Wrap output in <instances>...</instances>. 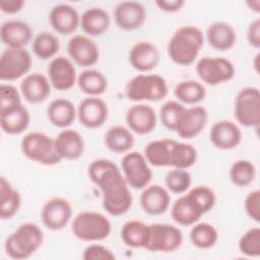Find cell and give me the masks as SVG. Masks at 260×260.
<instances>
[{
	"instance_id": "1",
	"label": "cell",
	"mask_w": 260,
	"mask_h": 260,
	"mask_svg": "<svg viewBox=\"0 0 260 260\" xmlns=\"http://www.w3.org/2000/svg\"><path fill=\"white\" fill-rule=\"evenodd\" d=\"M87 174L90 181L101 190L103 207L108 214L121 216L129 211L133 203L132 193L121 170L113 160H92Z\"/></svg>"
},
{
	"instance_id": "2",
	"label": "cell",
	"mask_w": 260,
	"mask_h": 260,
	"mask_svg": "<svg viewBox=\"0 0 260 260\" xmlns=\"http://www.w3.org/2000/svg\"><path fill=\"white\" fill-rule=\"evenodd\" d=\"M215 202V192L208 186L198 185L174 201L171 206V216L178 224L190 226L210 211Z\"/></svg>"
},
{
	"instance_id": "3",
	"label": "cell",
	"mask_w": 260,
	"mask_h": 260,
	"mask_svg": "<svg viewBox=\"0 0 260 260\" xmlns=\"http://www.w3.org/2000/svg\"><path fill=\"white\" fill-rule=\"evenodd\" d=\"M204 44L202 30L195 25H183L172 35L168 42L169 58L177 65L189 66L195 62Z\"/></svg>"
},
{
	"instance_id": "4",
	"label": "cell",
	"mask_w": 260,
	"mask_h": 260,
	"mask_svg": "<svg viewBox=\"0 0 260 260\" xmlns=\"http://www.w3.org/2000/svg\"><path fill=\"white\" fill-rule=\"evenodd\" d=\"M44 233L35 222H24L5 240L4 250L8 257L23 260L34 255L43 245Z\"/></svg>"
},
{
	"instance_id": "5",
	"label": "cell",
	"mask_w": 260,
	"mask_h": 260,
	"mask_svg": "<svg viewBox=\"0 0 260 260\" xmlns=\"http://www.w3.org/2000/svg\"><path fill=\"white\" fill-rule=\"evenodd\" d=\"M169 93L166 79L154 73H140L131 78L126 85V95L130 101L159 102Z\"/></svg>"
},
{
	"instance_id": "6",
	"label": "cell",
	"mask_w": 260,
	"mask_h": 260,
	"mask_svg": "<svg viewBox=\"0 0 260 260\" xmlns=\"http://www.w3.org/2000/svg\"><path fill=\"white\" fill-rule=\"evenodd\" d=\"M73 236L83 242H99L107 239L112 232L109 218L94 210H83L72 220Z\"/></svg>"
},
{
	"instance_id": "7",
	"label": "cell",
	"mask_w": 260,
	"mask_h": 260,
	"mask_svg": "<svg viewBox=\"0 0 260 260\" xmlns=\"http://www.w3.org/2000/svg\"><path fill=\"white\" fill-rule=\"evenodd\" d=\"M22 154L29 160L43 166H55L62 159L57 153L55 139L40 131H32L20 141Z\"/></svg>"
},
{
	"instance_id": "8",
	"label": "cell",
	"mask_w": 260,
	"mask_h": 260,
	"mask_svg": "<svg viewBox=\"0 0 260 260\" xmlns=\"http://www.w3.org/2000/svg\"><path fill=\"white\" fill-rule=\"evenodd\" d=\"M234 117L247 128H258L260 124V91L255 86L241 88L234 101Z\"/></svg>"
},
{
	"instance_id": "9",
	"label": "cell",
	"mask_w": 260,
	"mask_h": 260,
	"mask_svg": "<svg viewBox=\"0 0 260 260\" xmlns=\"http://www.w3.org/2000/svg\"><path fill=\"white\" fill-rule=\"evenodd\" d=\"M195 68L200 80L211 86L228 82L236 74L234 64L223 57H202L197 61Z\"/></svg>"
},
{
	"instance_id": "10",
	"label": "cell",
	"mask_w": 260,
	"mask_h": 260,
	"mask_svg": "<svg viewBox=\"0 0 260 260\" xmlns=\"http://www.w3.org/2000/svg\"><path fill=\"white\" fill-rule=\"evenodd\" d=\"M121 172L130 188L142 190L149 185L152 171L144 154L138 151H129L121 159Z\"/></svg>"
},
{
	"instance_id": "11",
	"label": "cell",
	"mask_w": 260,
	"mask_h": 260,
	"mask_svg": "<svg viewBox=\"0 0 260 260\" xmlns=\"http://www.w3.org/2000/svg\"><path fill=\"white\" fill-rule=\"evenodd\" d=\"M182 231L170 223L149 224V238L145 250L149 252L170 253L181 248L183 244Z\"/></svg>"
},
{
	"instance_id": "12",
	"label": "cell",
	"mask_w": 260,
	"mask_h": 260,
	"mask_svg": "<svg viewBox=\"0 0 260 260\" xmlns=\"http://www.w3.org/2000/svg\"><path fill=\"white\" fill-rule=\"evenodd\" d=\"M30 53L24 49L7 48L0 57V79L12 81L27 75L31 68Z\"/></svg>"
},
{
	"instance_id": "13",
	"label": "cell",
	"mask_w": 260,
	"mask_h": 260,
	"mask_svg": "<svg viewBox=\"0 0 260 260\" xmlns=\"http://www.w3.org/2000/svg\"><path fill=\"white\" fill-rule=\"evenodd\" d=\"M72 216V205L64 197L56 196L47 200L41 210L43 224L50 231H60L70 221Z\"/></svg>"
},
{
	"instance_id": "14",
	"label": "cell",
	"mask_w": 260,
	"mask_h": 260,
	"mask_svg": "<svg viewBox=\"0 0 260 260\" xmlns=\"http://www.w3.org/2000/svg\"><path fill=\"white\" fill-rule=\"evenodd\" d=\"M48 78L57 90H68L77 82V73L73 61L65 56H57L51 60L47 68Z\"/></svg>"
},
{
	"instance_id": "15",
	"label": "cell",
	"mask_w": 260,
	"mask_h": 260,
	"mask_svg": "<svg viewBox=\"0 0 260 260\" xmlns=\"http://www.w3.org/2000/svg\"><path fill=\"white\" fill-rule=\"evenodd\" d=\"M67 52L73 63L84 68L94 65L100 58L99 46L84 35L73 36L68 41Z\"/></svg>"
},
{
	"instance_id": "16",
	"label": "cell",
	"mask_w": 260,
	"mask_h": 260,
	"mask_svg": "<svg viewBox=\"0 0 260 260\" xmlns=\"http://www.w3.org/2000/svg\"><path fill=\"white\" fill-rule=\"evenodd\" d=\"M108 116V105L99 96L84 98L77 107V119L82 126L88 129L103 126Z\"/></svg>"
},
{
	"instance_id": "17",
	"label": "cell",
	"mask_w": 260,
	"mask_h": 260,
	"mask_svg": "<svg viewBox=\"0 0 260 260\" xmlns=\"http://www.w3.org/2000/svg\"><path fill=\"white\" fill-rule=\"evenodd\" d=\"M113 15L119 28L132 31L143 25L146 19V9L138 1H122L116 5Z\"/></svg>"
},
{
	"instance_id": "18",
	"label": "cell",
	"mask_w": 260,
	"mask_h": 260,
	"mask_svg": "<svg viewBox=\"0 0 260 260\" xmlns=\"http://www.w3.org/2000/svg\"><path fill=\"white\" fill-rule=\"evenodd\" d=\"M208 121V112L202 106L185 108L176 127V133L183 139L196 137L205 128Z\"/></svg>"
},
{
	"instance_id": "19",
	"label": "cell",
	"mask_w": 260,
	"mask_h": 260,
	"mask_svg": "<svg viewBox=\"0 0 260 260\" xmlns=\"http://www.w3.org/2000/svg\"><path fill=\"white\" fill-rule=\"evenodd\" d=\"M125 120L127 127L133 133L146 135L151 133L156 127L157 115L151 106L138 103L127 110Z\"/></svg>"
},
{
	"instance_id": "20",
	"label": "cell",
	"mask_w": 260,
	"mask_h": 260,
	"mask_svg": "<svg viewBox=\"0 0 260 260\" xmlns=\"http://www.w3.org/2000/svg\"><path fill=\"white\" fill-rule=\"evenodd\" d=\"M159 50L153 43L139 41L131 47L128 60L135 70L147 73L156 68L159 62Z\"/></svg>"
},
{
	"instance_id": "21",
	"label": "cell",
	"mask_w": 260,
	"mask_h": 260,
	"mask_svg": "<svg viewBox=\"0 0 260 260\" xmlns=\"http://www.w3.org/2000/svg\"><path fill=\"white\" fill-rule=\"evenodd\" d=\"M209 140L218 149L231 150L238 147L241 143L242 131L231 120H218L209 131Z\"/></svg>"
},
{
	"instance_id": "22",
	"label": "cell",
	"mask_w": 260,
	"mask_h": 260,
	"mask_svg": "<svg viewBox=\"0 0 260 260\" xmlns=\"http://www.w3.org/2000/svg\"><path fill=\"white\" fill-rule=\"evenodd\" d=\"M142 210L149 215H160L171 205L170 191L160 185H148L142 189L139 197Z\"/></svg>"
},
{
	"instance_id": "23",
	"label": "cell",
	"mask_w": 260,
	"mask_h": 260,
	"mask_svg": "<svg viewBox=\"0 0 260 260\" xmlns=\"http://www.w3.org/2000/svg\"><path fill=\"white\" fill-rule=\"evenodd\" d=\"M0 39L7 48H25L32 39V28L25 21L9 19L1 25Z\"/></svg>"
},
{
	"instance_id": "24",
	"label": "cell",
	"mask_w": 260,
	"mask_h": 260,
	"mask_svg": "<svg viewBox=\"0 0 260 260\" xmlns=\"http://www.w3.org/2000/svg\"><path fill=\"white\" fill-rule=\"evenodd\" d=\"M54 139L57 153L62 160H76L83 155L85 142L78 131L66 128L60 131Z\"/></svg>"
},
{
	"instance_id": "25",
	"label": "cell",
	"mask_w": 260,
	"mask_h": 260,
	"mask_svg": "<svg viewBox=\"0 0 260 260\" xmlns=\"http://www.w3.org/2000/svg\"><path fill=\"white\" fill-rule=\"evenodd\" d=\"M52 85L49 78L39 72H32L24 76L20 82V93L29 104L45 102L51 94Z\"/></svg>"
},
{
	"instance_id": "26",
	"label": "cell",
	"mask_w": 260,
	"mask_h": 260,
	"mask_svg": "<svg viewBox=\"0 0 260 260\" xmlns=\"http://www.w3.org/2000/svg\"><path fill=\"white\" fill-rule=\"evenodd\" d=\"M49 21L56 32L68 36L73 34L80 25V15L73 6L58 4L50 10Z\"/></svg>"
},
{
	"instance_id": "27",
	"label": "cell",
	"mask_w": 260,
	"mask_h": 260,
	"mask_svg": "<svg viewBox=\"0 0 260 260\" xmlns=\"http://www.w3.org/2000/svg\"><path fill=\"white\" fill-rule=\"evenodd\" d=\"M29 122L30 113L23 104L0 111V126L6 134L17 135L22 133L27 129Z\"/></svg>"
},
{
	"instance_id": "28",
	"label": "cell",
	"mask_w": 260,
	"mask_h": 260,
	"mask_svg": "<svg viewBox=\"0 0 260 260\" xmlns=\"http://www.w3.org/2000/svg\"><path fill=\"white\" fill-rule=\"evenodd\" d=\"M209 46L217 51L231 50L237 42V31L234 26L225 21L210 23L205 32Z\"/></svg>"
},
{
	"instance_id": "29",
	"label": "cell",
	"mask_w": 260,
	"mask_h": 260,
	"mask_svg": "<svg viewBox=\"0 0 260 260\" xmlns=\"http://www.w3.org/2000/svg\"><path fill=\"white\" fill-rule=\"evenodd\" d=\"M47 117L49 122L55 127L66 129L75 121L77 109L73 103L67 99H55L47 108Z\"/></svg>"
},
{
	"instance_id": "30",
	"label": "cell",
	"mask_w": 260,
	"mask_h": 260,
	"mask_svg": "<svg viewBox=\"0 0 260 260\" xmlns=\"http://www.w3.org/2000/svg\"><path fill=\"white\" fill-rule=\"evenodd\" d=\"M111 24V16L101 7L87 8L80 15V26L82 30L91 37L105 34Z\"/></svg>"
},
{
	"instance_id": "31",
	"label": "cell",
	"mask_w": 260,
	"mask_h": 260,
	"mask_svg": "<svg viewBox=\"0 0 260 260\" xmlns=\"http://www.w3.org/2000/svg\"><path fill=\"white\" fill-rule=\"evenodd\" d=\"M149 238V224L137 219L126 221L121 228L123 243L133 249H145Z\"/></svg>"
},
{
	"instance_id": "32",
	"label": "cell",
	"mask_w": 260,
	"mask_h": 260,
	"mask_svg": "<svg viewBox=\"0 0 260 260\" xmlns=\"http://www.w3.org/2000/svg\"><path fill=\"white\" fill-rule=\"evenodd\" d=\"M105 145L115 153H127L133 147L135 139L133 132L122 125H115L108 129L105 134Z\"/></svg>"
},
{
	"instance_id": "33",
	"label": "cell",
	"mask_w": 260,
	"mask_h": 260,
	"mask_svg": "<svg viewBox=\"0 0 260 260\" xmlns=\"http://www.w3.org/2000/svg\"><path fill=\"white\" fill-rule=\"evenodd\" d=\"M21 206V195L5 178H0V217L12 218Z\"/></svg>"
},
{
	"instance_id": "34",
	"label": "cell",
	"mask_w": 260,
	"mask_h": 260,
	"mask_svg": "<svg viewBox=\"0 0 260 260\" xmlns=\"http://www.w3.org/2000/svg\"><path fill=\"white\" fill-rule=\"evenodd\" d=\"M175 140L168 138L155 139L144 147V156L147 162L155 168L170 167L171 151Z\"/></svg>"
},
{
	"instance_id": "35",
	"label": "cell",
	"mask_w": 260,
	"mask_h": 260,
	"mask_svg": "<svg viewBox=\"0 0 260 260\" xmlns=\"http://www.w3.org/2000/svg\"><path fill=\"white\" fill-rule=\"evenodd\" d=\"M77 85L87 96H100L108 88V79L103 72L87 68L80 72L77 77Z\"/></svg>"
},
{
	"instance_id": "36",
	"label": "cell",
	"mask_w": 260,
	"mask_h": 260,
	"mask_svg": "<svg viewBox=\"0 0 260 260\" xmlns=\"http://www.w3.org/2000/svg\"><path fill=\"white\" fill-rule=\"evenodd\" d=\"M174 95L183 105L195 106L206 98V88L200 81L194 79L183 80L175 86Z\"/></svg>"
},
{
	"instance_id": "37",
	"label": "cell",
	"mask_w": 260,
	"mask_h": 260,
	"mask_svg": "<svg viewBox=\"0 0 260 260\" xmlns=\"http://www.w3.org/2000/svg\"><path fill=\"white\" fill-rule=\"evenodd\" d=\"M218 232L208 222H196L192 225L189 239L192 245L198 249L207 250L215 246L218 241Z\"/></svg>"
},
{
	"instance_id": "38",
	"label": "cell",
	"mask_w": 260,
	"mask_h": 260,
	"mask_svg": "<svg viewBox=\"0 0 260 260\" xmlns=\"http://www.w3.org/2000/svg\"><path fill=\"white\" fill-rule=\"evenodd\" d=\"M197 156V149L192 144L175 140L171 151L170 167L188 170L196 164Z\"/></svg>"
},
{
	"instance_id": "39",
	"label": "cell",
	"mask_w": 260,
	"mask_h": 260,
	"mask_svg": "<svg viewBox=\"0 0 260 260\" xmlns=\"http://www.w3.org/2000/svg\"><path fill=\"white\" fill-rule=\"evenodd\" d=\"M31 50L39 59H53L60 50L59 39L52 32L42 31L32 39Z\"/></svg>"
},
{
	"instance_id": "40",
	"label": "cell",
	"mask_w": 260,
	"mask_h": 260,
	"mask_svg": "<svg viewBox=\"0 0 260 260\" xmlns=\"http://www.w3.org/2000/svg\"><path fill=\"white\" fill-rule=\"evenodd\" d=\"M229 177L237 187H247L253 183L256 177V168L248 159H238L230 168Z\"/></svg>"
},
{
	"instance_id": "41",
	"label": "cell",
	"mask_w": 260,
	"mask_h": 260,
	"mask_svg": "<svg viewBox=\"0 0 260 260\" xmlns=\"http://www.w3.org/2000/svg\"><path fill=\"white\" fill-rule=\"evenodd\" d=\"M192 177L187 170L173 168L165 177L166 188L175 194L186 193L191 186Z\"/></svg>"
},
{
	"instance_id": "42",
	"label": "cell",
	"mask_w": 260,
	"mask_h": 260,
	"mask_svg": "<svg viewBox=\"0 0 260 260\" xmlns=\"http://www.w3.org/2000/svg\"><path fill=\"white\" fill-rule=\"evenodd\" d=\"M185 108L186 107L178 101L166 102L160 107L158 113V118L162 126L169 131L175 132L179 118Z\"/></svg>"
},
{
	"instance_id": "43",
	"label": "cell",
	"mask_w": 260,
	"mask_h": 260,
	"mask_svg": "<svg viewBox=\"0 0 260 260\" xmlns=\"http://www.w3.org/2000/svg\"><path fill=\"white\" fill-rule=\"evenodd\" d=\"M239 251L251 258L260 256V229L255 226L246 231L240 238L238 243Z\"/></svg>"
},
{
	"instance_id": "44",
	"label": "cell",
	"mask_w": 260,
	"mask_h": 260,
	"mask_svg": "<svg viewBox=\"0 0 260 260\" xmlns=\"http://www.w3.org/2000/svg\"><path fill=\"white\" fill-rule=\"evenodd\" d=\"M21 93L14 85L2 83L0 85V111L22 104Z\"/></svg>"
},
{
	"instance_id": "45",
	"label": "cell",
	"mask_w": 260,
	"mask_h": 260,
	"mask_svg": "<svg viewBox=\"0 0 260 260\" xmlns=\"http://www.w3.org/2000/svg\"><path fill=\"white\" fill-rule=\"evenodd\" d=\"M247 215L255 222L260 221V191L258 189L249 192L244 201Z\"/></svg>"
},
{
	"instance_id": "46",
	"label": "cell",
	"mask_w": 260,
	"mask_h": 260,
	"mask_svg": "<svg viewBox=\"0 0 260 260\" xmlns=\"http://www.w3.org/2000/svg\"><path fill=\"white\" fill-rule=\"evenodd\" d=\"M82 258L84 260H114L116 257L109 248L100 244H90L84 249Z\"/></svg>"
},
{
	"instance_id": "47",
	"label": "cell",
	"mask_w": 260,
	"mask_h": 260,
	"mask_svg": "<svg viewBox=\"0 0 260 260\" xmlns=\"http://www.w3.org/2000/svg\"><path fill=\"white\" fill-rule=\"evenodd\" d=\"M246 38H247L248 44L251 47L255 49L260 48V18L259 17L253 19L249 23L246 31Z\"/></svg>"
},
{
	"instance_id": "48",
	"label": "cell",
	"mask_w": 260,
	"mask_h": 260,
	"mask_svg": "<svg viewBox=\"0 0 260 260\" xmlns=\"http://www.w3.org/2000/svg\"><path fill=\"white\" fill-rule=\"evenodd\" d=\"M154 4L161 11L173 13V12L180 11L185 5V1L184 0H156Z\"/></svg>"
},
{
	"instance_id": "49",
	"label": "cell",
	"mask_w": 260,
	"mask_h": 260,
	"mask_svg": "<svg viewBox=\"0 0 260 260\" xmlns=\"http://www.w3.org/2000/svg\"><path fill=\"white\" fill-rule=\"evenodd\" d=\"M24 5L25 2L23 0H3L0 2V9L7 14H15L18 13Z\"/></svg>"
},
{
	"instance_id": "50",
	"label": "cell",
	"mask_w": 260,
	"mask_h": 260,
	"mask_svg": "<svg viewBox=\"0 0 260 260\" xmlns=\"http://www.w3.org/2000/svg\"><path fill=\"white\" fill-rule=\"evenodd\" d=\"M247 5L250 7L251 10L255 11V12H259L260 11V1L259 0H252V1H248Z\"/></svg>"
},
{
	"instance_id": "51",
	"label": "cell",
	"mask_w": 260,
	"mask_h": 260,
	"mask_svg": "<svg viewBox=\"0 0 260 260\" xmlns=\"http://www.w3.org/2000/svg\"><path fill=\"white\" fill-rule=\"evenodd\" d=\"M258 60H259V54H257V55L255 56V59H254V62H253V64H254V69H255L256 72H258V64H259Z\"/></svg>"
}]
</instances>
